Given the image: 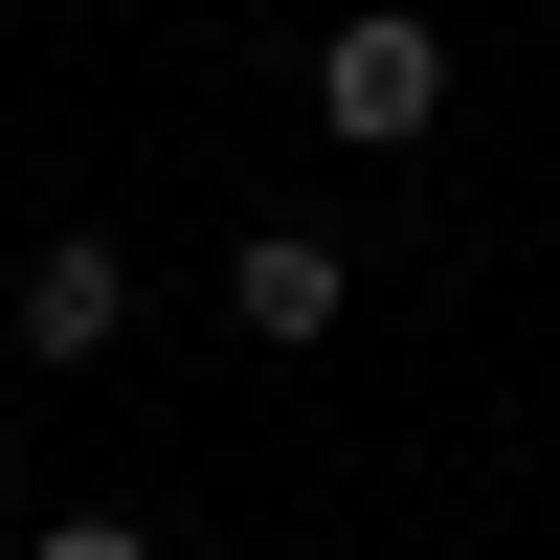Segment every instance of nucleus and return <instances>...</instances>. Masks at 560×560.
Listing matches in <instances>:
<instances>
[{"label": "nucleus", "mask_w": 560, "mask_h": 560, "mask_svg": "<svg viewBox=\"0 0 560 560\" xmlns=\"http://www.w3.org/2000/svg\"><path fill=\"white\" fill-rule=\"evenodd\" d=\"M314 113H337L359 158H404V135L448 113V45H427V23H337V45H314Z\"/></svg>", "instance_id": "nucleus-1"}, {"label": "nucleus", "mask_w": 560, "mask_h": 560, "mask_svg": "<svg viewBox=\"0 0 560 560\" xmlns=\"http://www.w3.org/2000/svg\"><path fill=\"white\" fill-rule=\"evenodd\" d=\"M224 314H247L269 359H314V337H337V247H314V224H269V247L224 269Z\"/></svg>", "instance_id": "nucleus-2"}, {"label": "nucleus", "mask_w": 560, "mask_h": 560, "mask_svg": "<svg viewBox=\"0 0 560 560\" xmlns=\"http://www.w3.org/2000/svg\"><path fill=\"white\" fill-rule=\"evenodd\" d=\"M23 337H45V359H113V337H135V269L90 247V224H68V247L23 269Z\"/></svg>", "instance_id": "nucleus-3"}, {"label": "nucleus", "mask_w": 560, "mask_h": 560, "mask_svg": "<svg viewBox=\"0 0 560 560\" xmlns=\"http://www.w3.org/2000/svg\"><path fill=\"white\" fill-rule=\"evenodd\" d=\"M45 560H158V538H135V516H45Z\"/></svg>", "instance_id": "nucleus-4"}]
</instances>
